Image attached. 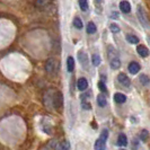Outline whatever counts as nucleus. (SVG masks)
I'll return each instance as SVG.
<instances>
[{"instance_id": "nucleus-1", "label": "nucleus", "mask_w": 150, "mask_h": 150, "mask_svg": "<svg viewBox=\"0 0 150 150\" xmlns=\"http://www.w3.org/2000/svg\"><path fill=\"white\" fill-rule=\"evenodd\" d=\"M107 138H108V131H107L106 129H104V130L102 131L100 135H99V138L95 141L94 150H105Z\"/></svg>"}, {"instance_id": "nucleus-2", "label": "nucleus", "mask_w": 150, "mask_h": 150, "mask_svg": "<svg viewBox=\"0 0 150 150\" xmlns=\"http://www.w3.org/2000/svg\"><path fill=\"white\" fill-rule=\"evenodd\" d=\"M137 16H138V19H139L140 24L144 28H150L149 18H148V16L146 14V10L143 9L142 6H138L137 7Z\"/></svg>"}, {"instance_id": "nucleus-3", "label": "nucleus", "mask_w": 150, "mask_h": 150, "mask_svg": "<svg viewBox=\"0 0 150 150\" xmlns=\"http://www.w3.org/2000/svg\"><path fill=\"white\" fill-rule=\"evenodd\" d=\"M45 70L49 75H54L58 71V61L55 59H49L45 63Z\"/></svg>"}, {"instance_id": "nucleus-4", "label": "nucleus", "mask_w": 150, "mask_h": 150, "mask_svg": "<svg viewBox=\"0 0 150 150\" xmlns=\"http://www.w3.org/2000/svg\"><path fill=\"white\" fill-rule=\"evenodd\" d=\"M77 55H78V60L80 62L81 67H83L85 70H88V68H89V61H88V55H87V53L85 52V51H83V50H80Z\"/></svg>"}, {"instance_id": "nucleus-5", "label": "nucleus", "mask_w": 150, "mask_h": 150, "mask_svg": "<svg viewBox=\"0 0 150 150\" xmlns=\"http://www.w3.org/2000/svg\"><path fill=\"white\" fill-rule=\"evenodd\" d=\"M62 102H63V96H62V94H61L60 91H57L52 98V103H53L54 108L59 110L60 107H62Z\"/></svg>"}, {"instance_id": "nucleus-6", "label": "nucleus", "mask_w": 150, "mask_h": 150, "mask_svg": "<svg viewBox=\"0 0 150 150\" xmlns=\"http://www.w3.org/2000/svg\"><path fill=\"white\" fill-rule=\"evenodd\" d=\"M129 71H130V74H132V75H137L139 71H140V64L138 63V62H135V61H132V62H130L129 63Z\"/></svg>"}, {"instance_id": "nucleus-7", "label": "nucleus", "mask_w": 150, "mask_h": 150, "mask_svg": "<svg viewBox=\"0 0 150 150\" xmlns=\"http://www.w3.org/2000/svg\"><path fill=\"white\" fill-rule=\"evenodd\" d=\"M117 80H119V83H121V85H123V86H125V87H128V86H130V83H131V81H130V79H129V77L125 74H119V76H117Z\"/></svg>"}, {"instance_id": "nucleus-8", "label": "nucleus", "mask_w": 150, "mask_h": 150, "mask_svg": "<svg viewBox=\"0 0 150 150\" xmlns=\"http://www.w3.org/2000/svg\"><path fill=\"white\" fill-rule=\"evenodd\" d=\"M77 88L79 90H81V91L87 89L88 88V81H87V79L83 78H83H79L78 81H77Z\"/></svg>"}, {"instance_id": "nucleus-9", "label": "nucleus", "mask_w": 150, "mask_h": 150, "mask_svg": "<svg viewBox=\"0 0 150 150\" xmlns=\"http://www.w3.org/2000/svg\"><path fill=\"white\" fill-rule=\"evenodd\" d=\"M120 10L124 14H129L131 11V5L127 0H123L120 2Z\"/></svg>"}, {"instance_id": "nucleus-10", "label": "nucleus", "mask_w": 150, "mask_h": 150, "mask_svg": "<svg viewBox=\"0 0 150 150\" xmlns=\"http://www.w3.org/2000/svg\"><path fill=\"white\" fill-rule=\"evenodd\" d=\"M137 52L141 58H147L149 55V50L144 46V45H138L137 47Z\"/></svg>"}, {"instance_id": "nucleus-11", "label": "nucleus", "mask_w": 150, "mask_h": 150, "mask_svg": "<svg viewBox=\"0 0 150 150\" xmlns=\"http://www.w3.org/2000/svg\"><path fill=\"white\" fill-rule=\"evenodd\" d=\"M114 102L117 103V104H123V103L127 102V96L122 93H116L114 95Z\"/></svg>"}, {"instance_id": "nucleus-12", "label": "nucleus", "mask_w": 150, "mask_h": 150, "mask_svg": "<svg viewBox=\"0 0 150 150\" xmlns=\"http://www.w3.org/2000/svg\"><path fill=\"white\" fill-rule=\"evenodd\" d=\"M107 55H108L110 60H112V59H115V58H119L117 51L115 50V47H113L112 45L107 46Z\"/></svg>"}, {"instance_id": "nucleus-13", "label": "nucleus", "mask_w": 150, "mask_h": 150, "mask_svg": "<svg viewBox=\"0 0 150 150\" xmlns=\"http://www.w3.org/2000/svg\"><path fill=\"white\" fill-rule=\"evenodd\" d=\"M117 144L120 147H125L128 144V138L124 133H121L119 134V138H117Z\"/></svg>"}, {"instance_id": "nucleus-14", "label": "nucleus", "mask_w": 150, "mask_h": 150, "mask_svg": "<svg viewBox=\"0 0 150 150\" xmlns=\"http://www.w3.org/2000/svg\"><path fill=\"white\" fill-rule=\"evenodd\" d=\"M67 69L69 72H72L75 70V60L72 57H68L67 59Z\"/></svg>"}, {"instance_id": "nucleus-15", "label": "nucleus", "mask_w": 150, "mask_h": 150, "mask_svg": "<svg viewBox=\"0 0 150 150\" xmlns=\"http://www.w3.org/2000/svg\"><path fill=\"white\" fill-rule=\"evenodd\" d=\"M97 104L100 107H105L106 104H107V99H106V97L103 94H99L97 96Z\"/></svg>"}, {"instance_id": "nucleus-16", "label": "nucleus", "mask_w": 150, "mask_h": 150, "mask_svg": "<svg viewBox=\"0 0 150 150\" xmlns=\"http://www.w3.org/2000/svg\"><path fill=\"white\" fill-rule=\"evenodd\" d=\"M96 30H97V27L93 22H89L87 24V33L88 34H94V33H96Z\"/></svg>"}, {"instance_id": "nucleus-17", "label": "nucleus", "mask_w": 150, "mask_h": 150, "mask_svg": "<svg viewBox=\"0 0 150 150\" xmlns=\"http://www.w3.org/2000/svg\"><path fill=\"white\" fill-rule=\"evenodd\" d=\"M127 41L131 44H138L139 43V38H137L133 34H128L127 35Z\"/></svg>"}, {"instance_id": "nucleus-18", "label": "nucleus", "mask_w": 150, "mask_h": 150, "mask_svg": "<svg viewBox=\"0 0 150 150\" xmlns=\"http://www.w3.org/2000/svg\"><path fill=\"white\" fill-rule=\"evenodd\" d=\"M57 150H70V143L68 142L67 140H63L62 142L59 143Z\"/></svg>"}, {"instance_id": "nucleus-19", "label": "nucleus", "mask_w": 150, "mask_h": 150, "mask_svg": "<svg viewBox=\"0 0 150 150\" xmlns=\"http://www.w3.org/2000/svg\"><path fill=\"white\" fill-rule=\"evenodd\" d=\"M111 68L112 69H119V68L121 67V61L119 58H115V59H112L111 60Z\"/></svg>"}, {"instance_id": "nucleus-20", "label": "nucleus", "mask_w": 150, "mask_h": 150, "mask_svg": "<svg viewBox=\"0 0 150 150\" xmlns=\"http://www.w3.org/2000/svg\"><path fill=\"white\" fill-rule=\"evenodd\" d=\"M91 60H93V64H94L95 67H98V66L100 64V62H102V59H100L99 54H94L93 58H91Z\"/></svg>"}, {"instance_id": "nucleus-21", "label": "nucleus", "mask_w": 150, "mask_h": 150, "mask_svg": "<svg viewBox=\"0 0 150 150\" xmlns=\"http://www.w3.org/2000/svg\"><path fill=\"white\" fill-rule=\"evenodd\" d=\"M79 2V7L83 11H86L88 9V0H78Z\"/></svg>"}, {"instance_id": "nucleus-22", "label": "nucleus", "mask_w": 150, "mask_h": 150, "mask_svg": "<svg viewBox=\"0 0 150 150\" xmlns=\"http://www.w3.org/2000/svg\"><path fill=\"white\" fill-rule=\"evenodd\" d=\"M74 26H75L76 28H78V30L83 28V21L79 17H75V19H74Z\"/></svg>"}, {"instance_id": "nucleus-23", "label": "nucleus", "mask_w": 150, "mask_h": 150, "mask_svg": "<svg viewBox=\"0 0 150 150\" xmlns=\"http://www.w3.org/2000/svg\"><path fill=\"white\" fill-rule=\"evenodd\" d=\"M35 4H36L38 7L43 8V7H46V6L50 4V0H36Z\"/></svg>"}, {"instance_id": "nucleus-24", "label": "nucleus", "mask_w": 150, "mask_h": 150, "mask_svg": "<svg viewBox=\"0 0 150 150\" xmlns=\"http://www.w3.org/2000/svg\"><path fill=\"white\" fill-rule=\"evenodd\" d=\"M140 83H142V85H148V83H150V79H149V77L148 76H146V75H142V76H140Z\"/></svg>"}, {"instance_id": "nucleus-25", "label": "nucleus", "mask_w": 150, "mask_h": 150, "mask_svg": "<svg viewBox=\"0 0 150 150\" xmlns=\"http://www.w3.org/2000/svg\"><path fill=\"white\" fill-rule=\"evenodd\" d=\"M148 135H149L148 131H147V130H142V131L140 132L139 138H140V140H141V141H146V140H147V138H148Z\"/></svg>"}, {"instance_id": "nucleus-26", "label": "nucleus", "mask_w": 150, "mask_h": 150, "mask_svg": "<svg viewBox=\"0 0 150 150\" xmlns=\"http://www.w3.org/2000/svg\"><path fill=\"white\" fill-rule=\"evenodd\" d=\"M110 28H111V30H112L113 33H119V32H120V27H119L116 24H111Z\"/></svg>"}, {"instance_id": "nucleus-27", "label": "nucleus", "mask_w": 150, "mask_h": 150, "mask_svg": "<svg viewBox=\"0 0 150 150\" xmlns=\"http://www.w3.org/2000/svg\"><path fill=\"white\" fill-rule=\"evenodd\" d=\"M98 88L100 89V91H103V93H105L106 89H107V88H106V85L104 83V81H99V83H98Z\"/></svg>"}, {"instance_id": "nucleus-28", "label": "nucleus", "mask_w": 150, "mask_h": 150, "mask_svg": "<svg viewBox=\"0 0 150 150\" xmlns=\"http://www.w3.org/2000/svg\"><path fill=\"white\" fill-rule=\"evenodd\" d=\"M53 146H54V141H50V143L47 146H44L43 148H41L40 150H51L53 149Z\"/></svg>"}, {"instance_id": "nucleus-29", "label": "nucleus", "mask_w": 150, "mask_h": 150, "mask_svg": "<svg viewBox=\"0 0 150 150\" xmlns=\"http://www.w3.org/2000/svg\"><path fill=\"white\" fill-rule=\"evenodd\" d=\"M81 105H83V110H90V108H91V106H90L89 103H88V102H85V100L81 102Z\"/></svg>"}, {"instance_id": "nucleus-30", "label": "nucleus", "mask_w": 150, "mask_h": 150, "mask_svg": "<svg viewBox=\"0 0 150 150\" xmlns=\"http://www.w3.org/2000/svg\"><path fill=\"white\" fill-rule=\"evenodd\" d=\"M111 17H112V18H119V14H117L116 11H113V14Z\"/></svg>"}, {"instance_id": "nucleus-31", "label": "nucleus", "mask_w": 150, "mask_h": 150, "mask_svg": "<svg viewBox=\"0 0 150 150\" xmlns=\"http://www.w3.org/2000/svg\"><path fill=\"white\" fill-rule=\"evenodd\" d=\"M148 41H149V43H150V36H148Z\"/></svg>"}, {"instance_id": "nucleus-32", "label": "nucleus", "mask_w": 150, "mask_h": 150, "mask_svg": "<svg viewBox=\"0 0 150 150\" xmlns=\"http://www.w3.org/2000/svg\"><path fill=\"white\" fill-rule=\"evenodd\" d=\"M96 1H97V2H100V1H102V0H96Z\"/></svg>"}]
</instances>
